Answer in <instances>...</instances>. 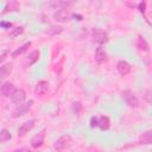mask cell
<instances>
[{
    "label": "cell",
    "instance_id": "25",
    "mask_svg": "<svg viewBox=\"0 0 152 152\" xmlns=\"http://www.w3.org/2000/svg\"><path fill=\"white\" fill-rule=\"evenodd\" d=\"M81 109H82V106L80 102H74L72 103V112L75 115H80L81 114Z\"/></svg>",
    "mask_w": 152,
    "mask_h": 152
},
{
    "label": "cell",
    "instance_id": "20",
    "mask_svg": "<svg viewBox=\"0 0 152 152\" xmlns=\"http://www.w3.org/2000/svg\"><path fill=\"white\" fill-rule=\"evenodd\" d=\"M38 59H39V51L38 50H34V51H32V52L28 53V56H27V64L28 65H32Z\"/></svg>",
    "mask_w": 152,
    "mask_h": 152
},
{
    "label": "cell",
    "instance_id": "12",
    "mask_svg": "<svg viewBox=\"0 0 152 152\" xmlns=\"http://www.w3.org/2000/svg\"><path fill=\"white\" fill-rule=\"evenodd\" d=\"M74 2L71 1H51L48 4V6L55 8V10H68V7H70Z\"/></svg>",
    "mask_w": 152,
    "mask_h": 152
},
{
    "label": "cell",
    "instance_id": "13",
    "mask_svg": "<svg viewBox=\"0 0 152 152\" xmlns=\"http://www.w3.org/2000/svg\"><path fill=\"white\" fill-rule=\"evenodd\" d=\"M48 88H49V83H48L46 81L42 80V81H39V82L36 84L34 93H36V95L42 96V95H44V94L48 91Z\"/></svg>",
    "mask_w": 152,
    "mask_h": 152
},
{
    "label": "cell",
    "instance_id": "3",
    "mask_svg": "<svg viewBox=\"0 0 152 152\" xmlns=\"http://www.w3.org/2000/svg\"><path fill=\"white\" fill-rule=\"evenodd\" d=\"M121 95H122V99L125 100V102H126L129 107H132V108H138V107H139V100L137 99V96H135L129 89L124 90V91L121 93Z\"/></svg>",
    "mask_w": 152,
    "mask_h": 152
},
{
    "label": "cell",
    "instance_id": "24",
    "mask_svg": "<svg viewBox=\"0 0 152 152\" xmlns=\"http://www.w3.org/2000/svg\"><path fill=\"white\" fill-rule=\"evenodd\" d=\"M145 7H146V2L145 1H141V2H139L138 4V8H139V12L144 15V19L146 20V23H148V24H151L150 21H148V19L146 18V15H145Z\"/></svg>",
    "mask_w": 152,
    "mask_h": 152
},
{
    "label": "cell",
    "instance_id": "7",
    "mask_svg": "<svg viewBox=\"0 0 152 152\" xmlns=\"http://www.w3.org/2000/svg\"><path fill=\"white\" fill-rule=\"evenodd\" d=\"M15 87H14V84L12 83V82H4L2 84H1V88H0V93H1V95L2 96H5V97H11L12 96V94L15 91Z\"/></svg>",
    "mask_w": 152,
    "mask_h": 152
},
{
    "label": "cell",
    "instance_id": "5",
    "mask_svg": "<svg viewBox=\"0 0 152 152\" xmlns=\"http://www.w3.org/2000/svg\"><path fill=\"white\" fill-rule=\"evenodd\" d=\"M45 133H46V129L43 128L38 134H36L32 139H31V146L32 148H39L43 142H44V138H45Z\"/></svg>",
    "mask_w": 152,
    "mask_h": 152
},
{
    "label": "cell",
    "instance_id": "29",
    "mask_svg": "<svg viewBox=\"0 0 152 152\" xmlns=\"http://www.w3.org/2000/svg\"><path fill=\"white\" fill-rule=\"evenodd\" d=\"M6 53H7V50H4L2 53H1V57H0V61H1V62L5 61V58H6Z\"/></svg>",
    "mask_w": 152,
    "mask_h": 152
},
{
    "label": "cell",
    "instance_id": "10",
    "mask_svg": "<svg viewBox=\"0 0 152 152\" xmlns=\"http://www.w3.org/2000/svg\"><path fill=\"white\" fill-rule=\"evenodd\" d=\"M116 69H118V71H119V74L121 76H126L127 74L131 72L132 68H131L129 63H127L126 61H119L118 64H116Z\"/></svg>",
    "mask_w": 152,
    "mask_h": 152
},
{
    "label": "cell",
    "instance_id": "9",
    "mask_svg": "<svg viewBox=\"0 0 152 152\" xmlns=\"http://www.w3.org/2000/svg\"><path fill=\"white\" fill-rule=\"evenodd\" d=\"M72 14L69 12V10H58L53 13V18L57 21H68Z\"/></svg>",
    "mask_w": 152,
    "mask_h": 152
},
{
    "label": "cell",
    "instance_id": "11",
    "mask_svg": "<svg viewBox=\"0 0 152 152\" xmlns=\"http://www.w3.org/2000/svg\"><path fill=\"white\" fill-rule=\"evenodd\" d=\"M95 61L101 64V63H104L107 61V52L106 50L103 49V46H97L96 48V51H95Z\"/></svg>",
    "mask_w": 152,
    "mask_h": 152
},
{
    "label": "cell",
    "instance_id": "15",
    "mask_svg": "<svg viewBox=\"0 0 152 152\" xmlns=\"http://www.w3.org/2000/svg\"><path fill=\"white\" fill-rule=\"evenodd\" d=\"M139 144L144 145H151L152 144V131H146L144 132L140 138H139Z\"/></svg>",
    "mask_w": 152,
    "mask_h": 152
},
{
    "label": "cell",
    "instance_id": "8",
    "mask_svg": "<svg viewBox=\"0 0 152 152\" xmlns=\"http://www.w3.org/2000/svg\"><path fill=\"white\" fill-rule=\"evenodd\" d=\"M34 122H36L34 119H31V120L25 121V122L18 128V135H19V137H23V135H25L26 133H28V131H31V129L33 128Z\"/></svg>",
    "mask_w": 152,
    "mask_h": 152
},
{
    "label": "cell",
    "instance_id": "17",
    "mask_svg": "<svg viewBox=\"0 0 152 152\" xmlns=\"http://www.w3.org/2000/svg\"><path fill=\"white\" fill-rule=\"evenodd\" d=\"M12 71V63H6V64H2L0 66V77L4 80L6 76L10 75V72Z\"/></svg>",
    "mask_w": 152,
    "mask_h": 152
},
{
    "label": "cell",
    "instance_id": "16",
    "mask_svg": "<svg viewBox=\"0 0 152 152\" xmlns=\"http://www.w3.org/2000/svg\"><path fill=\"white\" fill-rule=\"evenodd\" d=\"M17 10H19V4L17 1H8L4 6V10L1 11V14H5L7 12H12V11H17Z\"/></svg>",
    "mask_w": 152,
    "mask_h": 152
},
{
    "label": "cell",
    "instance_id": "18",
    "mask_svg": "<svg viewBox=\"0 0 152 152\" xmlns=\"http://www.w3.org/2000/svg\"><path fill=\"white\" fill-rule=\"evenodd\" d=\"M31 46V42H27V43H25L24 45H21L20 48H18L17 50H14L13 52H12V57L13 58H17L19 55H21V53H24V52H26L27 51V49Z\"/></svg>",
    "mask_w": 152,
    "mask_h": 152
},
{
    "label": "cell",
    "instance_id": "27",
    "mask_svg": "<svg viewBox=\"0 0 152 152\" xmlns=\"http://www.w3.org/2000/svg\"><path fill=\"white\" fill-rule=\"evenodd\" d=\"M0 26L2 27V28H10V27H12V24L10 23V21H1L0 23Z\"/></svg>",
    "mask_w": 152,
    "mask_h": 152
},
{
    "label": "cell",
    "instance_id": "28",
    "mask_svg": "<svg viewBox=\"0 0 152 152\" xmlns=\"http://www.w3.org/2000/svg\"><path fill=\"white\" fill-rule=\"evenodd\" d=\"M13 152H31L27 147H23V148H19V150H15V151H13Z\"/></svg>",
    "mask_w": 152,
    "mask_h": 152
},
{
    "label": "cell",
    "instance_id": "2",
    "mask_svg": "<svg viewBox=\"0 0 152 152\" xmlns=\"http://www.w3.org/2000/svg\"><path fill=\"white\" fill-rule=\"evenodd\" d=\"M91 37L93 39L100 45L102 46L103 44H106L108 42V34L106 31L101 30V28H93L91 30Z\"/></svg>",
    "mask_w": 152,
    "mask_h": 152
},
{
    "label": "cell",
    "instance_id": "23",
    "mask_svg": "<svg viewBox=\"0 0 152 152\" xmlns=\"http://www.w3.org/2000/svg\"><path fill=\"white\" fill-rule=\"evenodd\" d=\"M23 32H24V27H23V26H17V27L12 28V31L10 32V37H11V38H15V37H18L19 34H21Z\"/></svg>",
    "mask_w": 152,
    "mask_h": 152
},
{
    "label": "cell",
    "instance_id": "14",
    "mask_svg": "<svg viewBox=\"0 0 152 152\" xmlns=\"http://www.w3.org/2000/svg\"><path fill=\"white\" fill-rule=\"evenodd\" d=\"M97 127H99L101 131H107V129H109V127H110V120H109V118H108V116H104V115L100 116V118H99V125H97Z\"/></svg>",
    "mask_w": 152,
    "mask_h": 152
},
{
    "label": "cell",
    "instance_id": "19",
    "mask_svg": "<svg viewBox=\"0 0 152 152\" xmlns=\"http://www.w3.org/2000/svg\"><path fill=\"white\" fill-rule=\"evenodd\" d=\"M137 45H138V49L142 52H147L148 51V44L146 43V40L144 39L142 36H138V42H137Z\"/></svg>",
    "mask_w": 152,
    "mask_h": 152
},
{
    "label": "cell",
    "instance_id": "6",
    "mask_svg": "<svg viewBox=\"0 0 152 152\" xmlns=\"http://www.w3.org/2000/svg\"><path fill=\"white\" fill-rule=\"evenodd\" d=\"M25 99H26V94H25V90L21 89V88L15 89V91H14V93L12 94V96H11V101H12L13 103H15V104H19V106L24 102Z\"/></svg>",
    "mask_w": 152,
    "mask_h": 152
},
{
    "label": "cell",
    "instance_id": "4",
    "mask_svg": "<svg viewBox=\"0 0 152 152\" xmlns=\"http://www.w3.org/2000/svg\"><path fill=\"white\" fill-rule=\"evenodd\" d=\"M32 104H33V100H28L26 103H24V104H20L19 107H17L13 112H12V116L13 118H19V116H23L24 114H26L30 109H31V107H32Z\"/></svg>",
    "mask_w": 152,
    "mask_h": 152
},
{
    "label": "cell",
    "instance_id": "1",
    "mask_svg": "<svg viewBox=\"0 0 152 152\" xmlns=\"http://www.w3.org/2000/svg\"><path fill=\"white\" fill-rule=\"evenodd\" d=\"M71 141H72L71 137H70L69 134H64V135L59 137V138L56 140V142H55V145H53V148H55L57 152H61V151L68 148V147L71 145Z\"/></svg>",
    "mask_w": 152,
    "mask_h": 152
},
{
    "label": "cell",
    "instance_id": "22",
    "mask_svg": "<svg viewBox=\"0 0 152 152\" xmlns=\"http://www.w3.org/2000/svg\"><path fill=\"white\" fill-rule=\"evenodd\" d=\"M62 31H63V28H62L61 26H51V27L48 28L45 32H46L48 34H50V36H56V34L61 33Z\"/></svg>",
    "mask_w": 152,
    "mask_h": 152
},
{
    "label": "cell",
    "instance_id": "21",
    "mask_svg": "<svg viewBox=\"0 0 152 152\" xmlns=\"http://www.w3.org/2000/svg\"><path fill=\"white\" fill-rule=\"evenodd\" d=\"M11 138H12V135H11V133H10L8 129L2 128V129L0 131V141H1V142H5V141L10 140Z\"/></svg>",
    "mask_w": 152,
    "mask_h": 152
},
{
    "label": "cell",
    "instance_id": "26",
    "mask_svg": "<svg viewBox=\"0 0 152 152\" xmlns=\"http://www.w3.org/2000/svg\"><path fill=\"white\" fill-rule=\"evenodd\" d=\"M89 122H90V127H91V128L97 127V125H99V118H96V116H91Z\"/></svg>",
    "mask_w": 152,
    "mask_h": 152
}]
</instances>
